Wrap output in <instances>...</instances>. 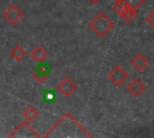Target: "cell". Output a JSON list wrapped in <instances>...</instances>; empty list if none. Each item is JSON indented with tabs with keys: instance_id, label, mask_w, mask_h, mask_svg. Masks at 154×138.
<instances>
[{
	"instance_id": "cell-7",
	"label": "cell",
	"mask_w": 154,
	"mask_h": 138,
	"mask_svg": "<svg viewBox=\"0 0 154 138\" xmlns=\"http://www.w3.org/2000/svg\"><path fill=\"white\" fill-rule=\"evenodd\" d=\"M49 74H51V65L42 61V62H38L37 64V68L36 71L34 72V78L37 83L40 84H43L48 78H49Z\"/></svg>"
},
{
	"instance_id": "cell-15",
	"label": "cell",
	"mask_w": 154,
	"mask_h": 138,
	"mask_svg": "<svg viewBox=\"0 0 154 138\" xmlns=\"http://www.w3.org/2000/svg\"><path fill=\"white\" fill-rule=\"evenodd\" d=\"M147 22H148V24L154 29V13H153V12L147 17Z\"/></svg>"
},
{
	"instance_id": "cell-16",
	"label": "cell",
	"mask_w": 154,
	"mask_h": 138,
	"mask_svg": "<svg viewBox=\"0 0 154 138\" xmlns=\"http://www.w3.org/2000/svg\"><path fill=\"white\" fill-rule=\"evenodd\" d=\"M102 0H89V2L90 4H93V5H97V4H100Z\"/></svg>"
},
{
	"instance_id": "cell-1",
	"label": "cell",
	"mask_w": 154,
	"mask_h": 138,
	"mask_svg": "<svg viewBox=\"0 0 154 138\" xmlns=\"http://www.w3.org/2000/svg\"><path fill=\"white\" fill-rule=\"evenodd\" d=\"M114 23L112 22V19L105 14V13H99L94 19H91L88 24L89 29L100 38L106 37L113 29H114Z\"/></svg>"
},
{
	"instance_id": "cell-2",
	"label": "cell",
	"mask_w": 154,
	"mask_h": 138,
	"mask_svg": "<svg viewBox=\"0 0 154 138\" xmlns=\"http://www.w3.org/2000/svg\"><path fill=\"white\" fill-rule=\"evenodd\" d=\"M113 10L126 23H131L137 17V10L130 7L124 0H116L114 1V6H113Z\"/></svg>"
},
{
	"instance_id": "cell-9",
	"label": "cell",
	"mask_w": 154,
	"mask_h": 138,
	"mask_svg": "<svg viewBox=\"0 0 154 138\" xmlns=\"http://www.w3.org/2000/svg\"><path fill=\"white\" fill-rule=\"evenodd\" d=\"M131 66L137 71L142 72L149 66V60L143 55V54H137L132 60H131Z\"/></svg>"
},
{
	"instance_id": "cell-11",
	"label": "cell",
	"mask_w": 154,
	"mask_h": 138,
	"mask_svg": "<svg viewBox=\"0 0 154 138\" xmlns=\"http://www.w3.org/2000/svg\"><path fill=\"white\" fill-rule=\"evenodd\" d=\"M30 56H31V59L35 61V62H42V61H45L46 59H47V56H48V53H47V50L46 49H43L42 47H36L31 53H30Z\"/></svg>"
},
{
	"instance_id": "cell-6",
	"label": "cell",
	"mask_w": 154,
	"mask_h": 138,
	"mask_svg": "<svg viewBox=\"0 0 154 138\" xmlns=\"http://www.w3.org/2000/svg\"><path fill=\"white\" fill-rule=\"evenodd\" d=\"M58 91H59L61 95H64L65 97H70V96H72V95L77 91V84H76L70 77H66V78H64V79L59 83V85H58Z\"/></svg>"
},
{
	"instance_id": "cell-17",
	"label": "cell",
	"mask_w": 154,
	"mask_h": 138,
	"mask_svg": "<svg viewBox=\"0 0 154 138\" xmlns=\"http://www.w3.org/2000/svg\"><path fill=\"white\" fill-rule=\"evenodd\" d=\"M153 13H154V11H153Z\"/></svg>"
},
{
	"instance_id": "cell-10",
	"label": "cell",
	"mask_w": 154,
	"mask_h": 138,
	"mask_svg": "<svg viewBox=\"0 0 154 138\" xmlns=\"http://www.w3.org/2000/svg\"><path fill=\"white\" fill-rule=\"evenodd\" d=\"M23 116L28 122H32L40 116V110L34 106H28L23 112Z\"/></svg>"
},
{
	"instance_id": "cell-14",
	"label": "cell",
	"mask_w": 154,
	"mask_h": 138,
	"mask_svg": "<svg viewBox=\"0 0 154 138\" xmlns=\"http://www.w3.org/2000/svg\"><path fill=\"white\" fill-rule=\"evenodd\" d=\"M43 100H45V102H54L55 94L52 90H46L43 94Z\"/></svg>"
},
{
	"instance_id": "cell-5",
	"label": "cell",
	"mask_w": 154,
	"mask_h": 138,
	"mask_svg": "<svg viewBox=\"0 0 154 138\" xmlns=\"http://www.w3.org/2000/svg\"><path fill=\"white\" fill-rule=\"evenodd\" d=\"M2 16H4V18H5L11 25H17V24L24 18L23 11H22L18 6H16V5L10 6V8H8L7 11H5Z\"/></svg>"
},
{
	"instance_id": "cell-4",
	"label": "cell",
	"mask_w": 154,
	"mask_h": 138,
	"mask_svg": "<svg viewBox=\"0 0 154 138\" xmlns=\"http://www.w3.org/2000/svg\"><path fill=\"white\" fill-rule=\"evenodd\" d=\"M8 137H37L40 138L41 136L29 125V122L25 120V121H22L12 133L8 134Z\"/></svg>"
},
{
	"instance_id": "cell-12",
	"label": "cell",
	"mask_w": 154,
	"mask_h": 138,
	"mask_svg": "<svg viewBox=\"0 0 154 138\" xmlns=\"http://www.w3.org/2000/svg\"><path fill=\"white\" fill-rule=\"evenodd\" d=\"M11 56L16 60V61H22L25 56H26V52L23 47L20 46H16L12 50H11Z\"/></svg>"
},
{
	"instance_id": "cell-3",
	"label": "cell",
	"mask_w": 154,
	"mask_h": 138,
	"mask_svg": "<svg viewBox=\"0 0 154 138\" xmlns=\"http://www.w3.org/2000/svg\"><path fill=\"white\" fill-rule=\"evenodd\" d=\"M108 79L109 82L116 85V86H122L123 84H125L129 79V73L125 71V68H123L122 66H116L113 67L109 73H108Z\"/></svg>"
},
{
	"instance_id": "cell-13",
	"label": "cell",
	"mask_w": 154,
	"mask_h": 138,
	"mask_svg": "<svg viewBox=\"0 0 154 138\" xmlns=\"http://www.w3.org/2000/svg\"><path fill=\"white\" fill-rule=\"evenodd\" d=\"M130 7L135 8V10H140L144 4H146V0H124Z\"/></svg>"
},
{
	"instance_id": "cell-8",
	"label": "cell",
	"mask_w": 154,
	"mask_h": 138,
	"mask_svg": "<svg viewBox=\"0 0 154 138\" xmlns=\"http://www.w3.org/2000/svg\"><path fill=\"white\" fill-rule=\"evenodd\" d=\"M126 90H128L134 97H140L142 94H144V91L147 90V86H146V84H144L141 79L136 78V79H132V80L129 83Z\"/></svg>"
}]
</instances>
